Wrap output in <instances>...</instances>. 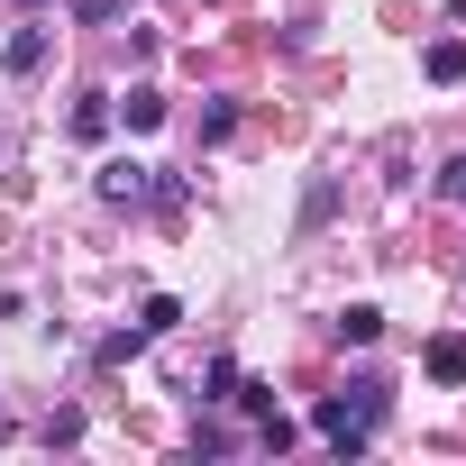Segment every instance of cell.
I'll use <instances>...</instances> for the list:
<instances>
[{"label":"cell","mask_w":466,"mask_h":466,"mask_svg":"<svg viewBox=\"0 0 466 466\" xmlns=\"http://www.w3.org/2000/svg\"><path fill=\"white\" fill-rule=\"evenodd\" d=\"M375 420H384V384H375V375H357V384H348L339 402H320V411H311V430H320V439H329L339 457H366Z\"/></svg>","instance_id":"1"},{"label":"cell","mask_w":466,"mask_h":466,"mask_svg":"<svg viewBox=\"0 0 466 466\" xmlns=\"http://www.w3.org/2000/svg\"><path fill=\"white\" fill-rule=\"evenodd\" d=\"M147 192H156V183H147V165H128V156H119V165H101V201H147Z\"/></svg>","instance_id":"2"},{"label":"cell","mask_w":466,"mask_h":466,"mask_svg":"<svg viewBox=\"0 0 466 466\" xmlns=\"http://www.w3.org/2000/svg\"><path fill=\"white\" fill-rule=\"evenodd\" d=\"M339 339H348V348H375V339H384V311H375V302H348V311H339Z\"/></svg>","instance_id":"3"},{"label":"cell","mask_w":466,"mask_h":466,"mask_svg":"<svg viewBox=\"0 0 466 466\" xmlns=\"http://www.w3.org/2000/svg\"><path fill=\"white\" fill-rule=\"evenodd\" d=\"M0 65H10V74H37V65H46V28H19L10 46H0Z\"/></svg>","instance_id":"4"},{"label":"cell","mask_w":466,"mask_h":466,"mask_svg":"<svg viewBox=\"0 0 466 466\" xmlns=\"http://www.w3.org/2000/svg\"><path fill=\"white\" fill-rule=\"evenodd\" d=\"M420 74H430V83H466V46H457V37H439V46L420 56Z\"/></svg>","instance_id":"5"},{"label":"cell","mask_w":466,"mask_h":466,"mask_svg":"<svg viewBox=\"0 0 466 466\" xmlns=\"http://www.w3.org/2000/svg\"><path fill=\"white\" fill-rule=\"evenodd\" d=\"M430 375L439 384H466V339H430Z\"/></svg>","instance_id":"6"},{"label":"cell","mask_w":466,"mask_h":466,"mask_svg":"<svg viewBox=\"0 0 466 466\" xmlns=\"http://www.w3.org/2000/svg\"><path fill=\"white\" fill-rule=\"evenodd\" d=\"M119 119H128V128H156V119H165V101H156V92H128V101H119Z\"/></svg>","instance_id":"7"},{"label":"cell","mask_w":466,"mask_h":466,"mask_svg":"<svg viewBox=\"0 0 466 466\" xmlns=\"http://www.w3.org/2000/svg\"><path fill=\"white\" fill-rule=\"evenodd\" d=\"M101 128H110V101H101V92H92V101H83V110H74V137H101Z\"/></svg>","instance_id":"8"},{"label":"cell","mask_w":466,"mask_h":466,"mask_svg":"<svg viewBox=\"0 0 466 466\" xmlns=\"http://www.w3.org/2000/svg\"><path fill=\"white\" fill-rule=\"evenodd\" d=\"M174 320H183V311H174V293H156V302L137 311V329H147V339H156V329H174Z\"/></svg>","instance_id":"9"},{"label":"cell","mask_w":466,"mask_h":466,"mask_svg":"<svg viewBox=\"0 0 466 466\" xmlns=\"http://www.w3.org/2000/svg\"><path fill=\"white\" fill-rule=\"evenodd\" d=\"M119 10H128V0H74V19H83V28H110Z\"/></svg>","instance_id":"10"},{"label":"cell","mask_w":466,"mask_h":466,"mask_svg":"<svg viewBox=\"0 0 466 466\" xmlns=\"http://www.w3.org/2000/svg\"><path fill=\"white\" fill-rule=\"evenodd\" d=\"M439 192H457V201H466V156H457V165L439 174Z\"/></svg>","instance_id":"11"}]
</instances>
